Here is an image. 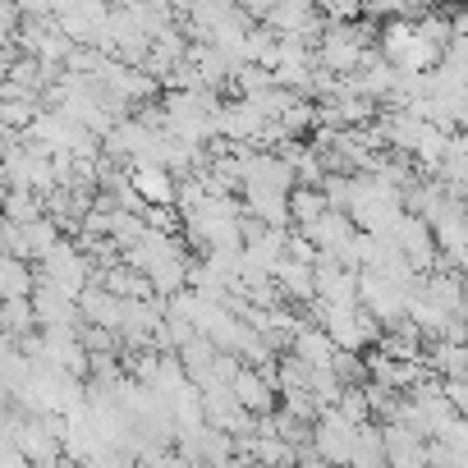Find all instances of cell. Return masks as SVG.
<instances>
[{
    "label": "cell",
    "instance_id": "2",
    "mask_svg": "<svg viewBox=\"0 0 468 468\" xmlns=\"http://www.w3.org/2000/svg\"><path fill=\"white\" fill-rule=\"evenodd\" d=\"M234 395L248 400V409H266V391H262V381L253 372H239L234 377Z\"/></svg>",
    "mask_w": 468,
    "mask_h": 468
},
{
    "label": "cell",
    "instance_id": "1",
    "mask_svg": "<svg viewBox=\"0 0 468 468\" xmlns=\"http://www.w3.org/2000/svg\"><path fill=\"white\" fill-rule=\"evenodd\" d=\"M138 193H147L152 202H171L175 188H171V175L156 171V165H147V171H138Z\"/></svg>",
    "mask_w": 468,
    "mask_h": 468
}]
</instances>
